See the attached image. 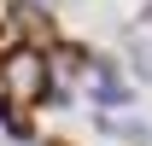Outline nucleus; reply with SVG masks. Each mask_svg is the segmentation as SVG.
Wrapping results in <instances>:
<instances>
[{
	"label": "nucleus",
	"instance_id": "f257e3e1",
	"mask_svg": "<svg viewBox=\"0 0 152 146\" xmlns=\"http://www.w3.org/2000/svg\"><path fill=\"white\" fill-rule=\"evenodd\" d=\"M6 76H12L18 93H41V82H47V70H41L35 53H12V58H6Z\"/></svg>",
	"mask_w": 152,
	"mask_h": 146
}]
</instances>
